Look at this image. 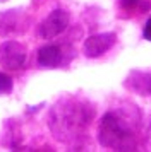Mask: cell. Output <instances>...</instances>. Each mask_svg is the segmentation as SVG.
Here are the masks:
<instances>
[{"mask_svg": "<svg viewBox=\"0 0 151 152\" xmlns=\"http://www.w3.org/2000/svg\"><path fill=\"white\" fill-rule=\"evenodd\" d=\"M93 108L76 97H62L50 110L48 125L53 132L55 138L60 142L70 144L76 138L84 137V130L88 128L93 118Z\"/></svg>", "mask_w": 151, "mask_h": 152, "instance_id": "1", "label": "cell"}, {"mask_svg": "<svg viewBox=\"0 0 151 152\" xmlns=\"http://www.w3.org/2000/svg\"><path fill=\"white\" fill-rule=\"evenodd\" d=\"M137 118H132L124 111H108L100 120L98 126V142L113 151H134L136 149V135L134 125Z\"/></svg>", "mask_w": 151, "mask_h": 152, "instance_id": "2", "label": "cell"}, {"mask_svg": "<svg viewBox=\"0 0 151 152\" xmlns=\"http://www.w3.org/2000/svg\"><path fill=\"white\" fill-rule=\"evenodd\" d=\"M26 62V48L19 41H4L0 45V67L17 70Z\"/></svg>", "mask_w": 151, "mask_h": 152, "instance_id": "3", "label": "cell"}, {"mask_svg": "<svg viewBox=\"0 0 151 152\" xmlns=\"http://www.w3.org/2000/svg\"><path fill=\"white\" fill-rule=\"evenodd\" d=\"M67 26H69V14L62 9H55L40 24V36L43 39H53L58 34H62L67 29Z\"/></svg>", "mask_w": 151, "mask_h": 152, "instance_id": "4", "label": "cell"}, {"mask_svg": "<svg viewBox=\"0 0 151 152\" xmlns=\"http://www.w3.org/2000/svg\"><path fill=\"white\" fill-rule=\"evenodd\" d=\"M117 36L113 33H100V34L89 36L82 45V53L88 58H98L105 55L113 45H115Z\"/></svg>", "mask_w": 151, "mask_h": 152, "instance_id": "5", "label": "cell"}, {"mask_svg": "<svg viewBox=\"0 0 151 152\" xmlns=\"http://www.w3.org/2000/svg\"><path fill=\"white\" fill-rule=\"evenodd\" d=\"M26 29V15L22 10L10 9L0 15V36L21 34Z\"/></svg>", "mask_w": 151, "mask_h": 152, "instance_id": "6", "label": "cell"}, {"mask_svg": "<svg viewBox=\"0 0 151 152\" xmlns=\"http://www.w3.org/2000/svg\"><path fill=\"white\" fill-rule=\"evenodd\" d=\"M125 87L139 96L151 94V74L141 72V70H132L125 79Z\"/></svg>", "mask_w": 151, "mask_h": 152, "instance_id": "7", "label": "cell"}, {"mask_svg": "<svg viewBox=\"0 0 151 152\" xmlns=\"http://www.w3.org/2000/svg\"><path fill=\"white\" fill-rule=\"evenodd\" d=\"M62 62V50L55 45H47L38 50V65L43 69H55Z\"/></svg>", "mask_w": 151, "mask_h": 152, "instance_id": "8", "label": "cell"}, {"mask_svg": "<svg viewBox=\"0 0 151 152\" xmlns=\"http://www.w3.org/2000/svg\"><path fill=\"white\" fill-rule=\"evenodd\" d=\"M14 89V82L12 79L4 74V72H0V96H7V94H10Z\"/></svg>", "mask_w": 151, "mask_h": 152, "instance_id": "9", "label": "cell"}, {"mask_svg": "<svg viewBox=\"0 0 151 152\" xmlns=\"http://www.w3.org/2000/svg\"><path fill=\"white\" fill-rule=\"evenodd\" d=\"M120 5H122V9H125V10H132L134 7L139 5V0H120Z\"/></svg>", "mask_w": 151, "mask_h": 152, "instance_id": "10", "label": "cell"}, {"mask_svg": "<svg viewBox=\"0 0 151 152\" xmlns=\"http://www.w3.org/2000/svg\"><path fill=\"white\" fill-rule=\"evenodd\" d=\"M143 36H144V39H148V41H151V19H150L148 22H146V26H144Z\"/></svg>", "mask_w": 151, "mask_h": 152, "instance_id": "11", "label": "cell"}, {"mask_svg": "<svg viewBox=\"0 0 151 152\" xmlns=\"http://www.w3.org/2000/svg\"><path fill=\"white\" fill-rule=\"evenodd\" d=\"M0 2H2V0H0Z\"/></svg>", "mask_w": 151, "mask_h": 152, "instance_id": "12", "label": "cell"}]
</instances>
